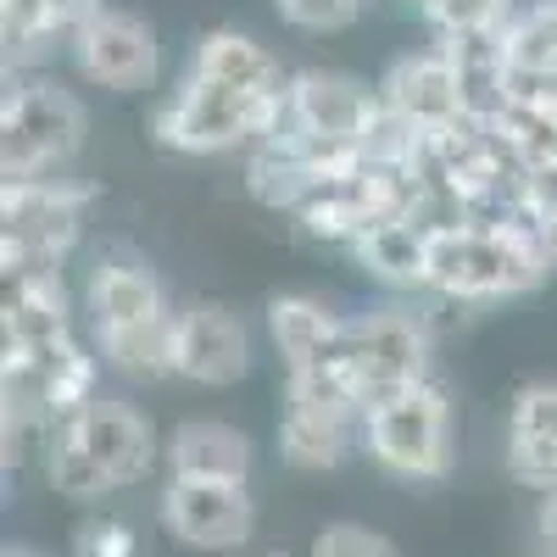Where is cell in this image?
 I'll return each mask as SVG.
<instances>
[{
	"label": "cell",
	"instance_id": "cell-1",
	"mask_svg": "<svg viewBox=\"0 0 557 557\" xmlns=\"http://www.w3.org/2000/svg\"><path fill=\"white\" fill-rule=\"evenodd\" d=\"M552 268L524 228L513 223H451L435 228V251H430V290L446 301H496V296H519L541 285Z\"/></svg>",
	"mask_w": 557,
	"mask_h": 557
},
{
	"label": "cell",
	"instance_id": "cell-2",
	"mask_svg": "<svg viewBox=\"0 0 557 557\" xmlns=\"http://www.w3.org/2000/svg\"><path fill=\"white\" fill-rule=\"evenodd\" d=\"M285 96H262V89H235V84H212V78H196L184 67L178 89L157 107L151 117V134L157 146L168 151H184V157H212V151H235L246 139H262L278 128L285 117Z\"/></svg>",
	"mask_w": 557,
	"mask_h": 557
},
{
	"label": "cell",
	"instance_id": "cell-3",
	"mask_svg": "<svg viewBox=\"0 0 557 557\" xmlns=\"http://www.w3.org/2000/svg\"><path fill=\"white\" fill-rule=\"evenodd\" d=\"M96 184L28 178L0 190V268L7 273H62V257L84 235V207Z\"/></svg>",
	"mask_w": 557,
	"mask_h": 557
},
{
	"label": "cell",
	"instance_id": "cell-4",
	"mask_svg": "<svg viewBox=\"0 0 557 557\" xmlns=\"http://www.w3.org/2000/svg\"><path fill=\"white\" fill-rule=\"evenodd\" d=\"M84 128L89 117L73 89L45 78L7 89V107H0V173H7V184L51 178L62 162L78 157Z\"/></svg>",
	"mask_w": 557,
	"mask_h": 557
},
{
	"label": "cell",
	"instance_id": "cell-5",
	"mask_svg": "<svg viewBox=\"0 0 557 557\" xmlns=\"http://www.w3.org/2000/svg\"><path fill=\"white\" fill-rule=\"evenodd\" d=\"M362 446L396 480L435 485L451 474V401L435 380L412 385L362 418Z\"/></svg>",
	"mask_w": 557,
	"mask_h": 557
},
{
	"label": "cell",
	"instance_id": "cell-6",
	"mask_svg": "<svg viewBox=\"0 0 557 557\" xmlns=\"http://www.w3.org/2000/svg\"><path fill=\"white\" fill-rule=\"evenodd\" d=\"M341 368H346L362 412L401 396V391H412V385H424L430 380V330H424V318L401 312V307L346 318Z\"/></svg>",
	"mask_w": 557,
	"mask_h": 557
},
{
	"label": "cell",
	"instance_id": "cell-7",
	"mask_svg": "<svg viewBox=\"0 0 557 557\" xmlns=\"http://www.w3.org/2000/svg\"><path fill=\"white\" fill-rule=\"evenodd\" d=\"M162 530L190 552H235L257 530V502L246 485L223 480H168L157 496Z\"/></svg>",
	"mask_w": 557,
	"mask_h": 557
},
{
	"label": "cell",
	"instance_id": "cell-8",
	"mask_svg": "<svg viewBox=\"0 0 557 557\" xmlns=\"http://www.w3.org/2000/svg\"><path fill=\"white\" fill-rule=\"evenodd\" d=\"M246 368H251V335L228 307L190 301L173 312V374L207 391H223L246 380Z\"/></svg>",
	"mask_w": 557,
	"mask_h": 557
},
{
	"label": "cell",
	"instance_id": "cell-9",
	"mask_svg": "<svg viewBox=\"0 0 557 557\" xmlns=\"http://www.w3.org/2000/svg\"><path fill=\"white\" fill-rule=\"evenodd\" d=\"M67 45H73L78 73L89 84H101V89H117V96L151 89V78H157V34L128 12L101 7Z\"/></svg>",
	"mask_w": 557,
	"mask_h": 557
},
{
	"label": "cell",
	"instance_id": "cell-10",
	"mask_svg": "<svg viewBox=\"0 0 557 557\" xmlns=\"http://www.w3.org/2000/svg\"><path fill=\"white\" fill-rule=\"evenodd\" d=\"M285 117L312 134V139H341V146H362L368 128L380 117V89H362L346 73H301L290 78Z\"/></svg>",
	"mask_w": 557,
	"mask_h": 557
},
{
	"label": "cell",
	"instance_id": "cell-11",
	"mask_svg": "<svg viewBox=\"0 0 557 557\" xmlns=\"http://www.w3.org/2000/svg\"><path fill=\"white\" fill-rule=\"evenodd\" d=\"M380 101L396 117H407L418 134H441V128L469 117L457 67H451V57L441 51V45H435V51H418V57L391 62V73L380 78Z\"/></svg>",
	"mask_w": 557,
	"mask_h": 557
},
{
	"label": "cell",
	"instance_id": "cell-12",
	"mask_svg": "<svg viewBox=\"0 0 557 557\" xmlns=\"http://www.w3.org/2000/svg\"><path fill=\"white\" fill-rule=\"evenodd\" d=\"M73 435H78V446L101 462V474L112 480V491H123V485H134V480H146L151 474V462H157V435H151V424L139 418L128 401H89L73 424H67Z\"/></svg>",
	"mask_w": 557,
	"mask_h": 557
},
{
	"label": "cell",
	"instance_id": "cell-13",
	"mask_svg": "<svg viewBox=\"0 0 557 557\" xmlns=\"http://www.w3.org/2000/svg\"><path fill=\"white\" fill-rule=\"evenodd\" d=\"M73 341L62 273H7L0 307V351H57Z\"/></svg>",
	"mask_w": 557,
	"mask_h": 557
},
{
	"label": "cell",
	"instance_id": "cell-14",
	"mask_svg": "<svg viewBox=\"0 0 557 557\" xmlns=\"http://www.w3.org/2000/svg\"><path fill=\"white\" fill-rule=\"evenodd\" d=\"M507 480L552 496L557 491V385L535 380L507 412Z\"/></svg>",
	"mask_w": 557,
	"mask_h": 557
},
{
	"label": "cell",
	"instance_id": "cell-15",
	"mask_svg": "<svg viewBox=\"0 0 557 557\" xmlns=\"http://www.w3.org/2000/svg\"><path fill=\"white\" fill-rule=\"evenodd\" d=\"M162 457H168V480H223V485L251 480V441L235 424H218V418L178 424Z\"/></svg>",
	"mask_w": 557,
	"mask_h": 557
},
{
	"label": "cell",
	"instance_id": "cell-16",
	"mask_svg": "<svg viewBox=\"0 0 557 557\" xmlns=\"http://www.w3.org/2000/svg\"><path fill=\"white\" fill-rule=\"evenodd\" d=\"M502 62H507V101L552 96L557 78V0H530L513 23L502 28Z\"/></svg>",
	"mask_w": 557,
	"mask_h": 557
},
{
	"label": "cell",
	"instance_id": "cell-17",
	"mask_svg": "<svg viewBox=\"0 0 557 557\" xmlns=\"http://www.w3.org/2000/svg\"><path fill=\"white\" fill-rule=\"evenodd\" d=\"M89 318H96V335L107 330H134V323H151L168 318L162 285L146 262L134 257H107L89 273Z\"/></svg>",
	"mask_w": 557,
	"mask_h": 557
},
{
	"label": "cell",
	"instance_id": "cell-18",
	"mask_svg": "<svg viewBox=\"0 0 557 557\" xmlns=\"http://www.w3.org/2000/svg\"><path fill=\"white\" fill-rule=\"evenodd\" d=\"M268 335H273L278 357H285V374H296V368H330V362H341L346 318H335L312 296H273L268 301Z\"/></svg>",
	"mask_w": 557,
	"mask_h": 557
},
{
	"label": "cell",
	"instance_id": "cell-19",
	"mask_svg": "<svg viewBox=\"0 0 557 557\" xmlns=\"http://www.w3.org/2000/svg\"><path fill=\"white\" fill-rule=\"evenodd\" d=\"M362 273H374L391 290H430V251H435V228L430 223H374L368 235L351 246Z\"/></svg>",
	"mask_w": 557,
	"mask_h": 557
},
{
	"label": "cell",
	"instance_id": "cell-20",
	"mask_svg": "<svg viewBox=\"0 0 557 557\" xmlns=\"http://www.w3.org/2000/svg\"><path fill=\"white\" fill-rule=\"evenodd\" d=\"M357 441H362V418L307 412V407L278 412V457L296 462V469H341Z\"/></svg>",
	"mask_w": 557,
	"mask_h": 557
},
{
	"label": "cell",
	"instance_id": "cell-21",
	"mask_svg": "<svg viewBox=\"0 0 557 557\" xmlns=\"http://www.w3.org/2000/svg\"><path fill=\"white\" fill-rule=\"evenodd\" d=\"M196 78H212V84H235V89H262V96H278V62L262 51L257 39L235 34V28H212L201 45H196V62H190Z\"/></svg>",
	"mask_w": 557,
	"mask_h": 557
},
{
	"label": "cell",
	"instance_id": "cell-22",
	"mask_svg": "<svg viewBox=\"0 0 557 557\" xmlns=\"http://www.w3.org/2000/svg\"><path fill=\"white\" fill-rule=\"evenodd\" d=\"M96 351L128 380H162L173 374V312L151 318V323H134V330H107L96 335Z\"/></svg>",
	"mask_w": 557,
	"mask_h": 557
},
{
	"label": "cell",
	"instance_id": "cell-23",
	"mask_svg": "<svg viewBox=\"0 0 557 557\" xmlns=\"http://www.w3.org/2000/svg\"><path fill=\"white\" fill-rule=\"evenodd\" d=\"M45 474H51V485L62 496H73V502H101L112 491V480L101 474V462L78 446V435L67 424H57L51 441H45Z\"/></svg>",
	"mask_w": 557,
	"mask_h": 557
},
{
	"label": "cell",
	"instance_id": "cell-24",
	"mask_svg": "<svg viewBox=\"0 0 557 557\" xmlns=\"http://www.w3.org/2000/svg\"><path fill=\"white\" fill-rule=\"evenodd\" d=\"M519 218L535 235L546 268H557V162L524 173V190H519Z\"/></svg>",
	"mask_w": 557,
	"mask_h": 557
},
{
	"label": "cell",
	"instance_id": "cell-25",
	"mask_svg": "<svg viewBox=\"0 0 557 557\" xmlns=\"http://www.w3.org/2000/svg\"><path fill=\"white\" fill-rule=\"evenodd\" d=\"M273 7H278V17H285V23H296L307 34H335V28L357 23L362 0H273Z\"/></svg>",
	"mask_w": 557,
	"mask_h": 557
},
{
	"label": "cell",
	"instance_id": "cell-26",
	"mask_svg": "<svg viewBox=\"0 0 557 557\" xmlns=\"http://www.w3.org/2000/svg\"><path fill=\"white\" fill-rule=\"evenodd\" d=\"M73 557H139V541L123 519H84L73 535Z\"/></svg>",
	"mask_w": 557,
	"mask_h": 557
},
{
	"label": "cell",
	"instance_id": "cell-27",
	"mask_svg": "<svg viewBox=\"0 0 557 557\" xmlns=\"http://www.w3.org/2000/svg\"><path fill=\"white\" fill-rule=\"evenodd\" d=\"M312 557H396V546L368 524H330L312 541Z\"/></svg>",
	"mask_w": 557,
	"mask_h": 557
},
{
	"label": "cell",
	"instance_id": "cell-28",
	"mask_svg": "<svg viewBox=\"0 0 557 557\" xmlns=\"http://www.w3.org/2000/svg\"><path fill=\"white\" fill-rule=\"evenodd\" d=\"M541 552L535 557H557V491L552 496H541Z\"/></svg>",
	"mask_w": 557,
	"mask_h": 557
},
{
	"label": "cell",
	"instance_id": "cell-29",
	"mask_svg": "<svg viewBox=\"0 0 557 557\" xmlns=\"http://www.w3.org/2000/svg\"><path fill=\"white\" fill-rule=\"evenodd\" d=\"M7 557H39V552H28V546H12V552H7Z\"/></svg>",
	"mask_w": 557,
	"mask_h": 557
},
{
	"label": "cell",
	"instance_id": "cell-30",
	"mask_svg": "<svg viewBox=\"0 0 557 557\" xmlns=\"http://www.w3.org/2000/svg\"><path fill=\"white\" fill-rule=\"evenodd\" d=\"M262 557H285V552H262Z\"/></svg>",
	"mask_w": 557,
	"mask_h": 557
}]
</instances>
